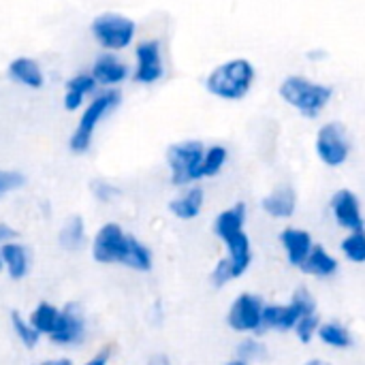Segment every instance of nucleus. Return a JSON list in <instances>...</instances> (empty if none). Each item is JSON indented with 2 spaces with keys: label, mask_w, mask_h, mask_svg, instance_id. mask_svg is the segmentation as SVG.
Wrapping results in <instances>:
<instances>
[{
  "label": "nucleus",
  "mask_w": 365,
  "mask_h": 365,
  "mask_svg": "<svg viewBox=\"0 0 365 365\" xmlns=\"http://www.w3.org/2000/svg\"><path fill=\"white\" fill-rule=\"evenodd\" d=\"M246 225V205L235 203L227 207L225 212L218 214L214 222V233L225 242L227 246V257L218 261L216 269L212 272V282L216 287H225L240 276H244L252 263V248H250V237L244 231Z\"/></svg>",
  "instance_id": "nucleus-1"
},
{
  "label": "nucleus",
  "mask_w": 365,
  "mask_h": 365,
  "mask_svg": "<svg viewBox=\"0 0 365 365\" xmlns=\"http://www.w3.org/2000/svg\"><path fill=\"white\" fill-rule=\"evenodd\" d=\"M90 252L101 265H122L133 272H150L154 265L152 250L118 222H105L94 233Z\"/></svg>",
  "instance_id": "nucleus-2"
},
{
  "label": "nucleus",
  "mask_w": 365,
  "mask_h": 365,
  "mask_svg": "<svg viewBox=\"0 0 365 365\" xmlns=\"http://www.w3.org/2000/svg\"><path fill=\"white\" fill-rule=\"evenodd\" d=\"M255 79H257V66L248 58H231L214 66L207 73L203 86L214 98L237 103L250 94Z\"/></svg>",
  "instance_id": "nucleus-3"
},
{
  "label": "nucleus",
  "mask_w": 365,
  "mask_h": 365,
  "mask_svg": "<svg viewBox=\"0 0 365 365\" xmlns=\"http://www.w3.org/2000/svg\"><path fill=\"white\" fill-rule=\"evenodd\" d=\"M122 103V94L120 90H98L88 105L81 109L79 120L68 137V150L73 154H86L90 152L92 143H94V135L98 130V126L120 107Z\"/></svg>",
  "instance_id": "nucleus-4"
},
{
  "label": "nucleus",
  "mask_w": 365,
  "mask_h": 365,
  "mask_svg": "<svg viewBox=\"0 0 365 365\" xmlns=\"http://www.w3.org/2000/svg\"><path fill=\"white\" fill-rule=\"evenodd\" d=\"M280 98L308 120L319 118L334 98V88L304 75H289L278 88Z\"/></svg>",
  "instance_id": "nucleus-5"
},
{
  "label": "nucleus",
  "mask_w": 365,
  "mask_h": 365,
  "mask_svg": "<svg viewBox=\"0 0 365 365\" xmlns=\"http://www.w3.org/2000/svg\"><path fill=\"white\" fill-rule=\"evenodd\" d=\"M90 34L103 51L122 53L130 49L137 38V21L118 11L98 13L90 24Z\"/></svg>",
  "instance_id": "nucleus-6"
},
{
  "label": "nucleus",
  "mask_w": 365,
  "mask_h": 365,
  "mask_svg": "<svg viewBox=\"0 0 365 365\" xmlns=\"http://www.w3.org/2000/svg\"><path fill=\"white\" fill-rule=\"evenodd\" d=\"M205 145L199 139H186L171 143L167 148V167L171 173V184L178 188H188L201 180Z\"/></svg>",
  "instance_id": "nucleus-7"
},
{
  "label": "nucleus",
  "mask_w": 365,
  "mask_h": 365,
  "mask_svg": "<svg viewBox=\"0 0 365 365\" xmlns=\"http://www.w3.org/2000/svg\"><path fill=\"white\" fill-rule=\"evenodd\" d=\"M317 312V302L312 293L306 287H299L291 304L287 306H265L263 312V329H274V331H293L299 319L314 314Z\"/></svg>",
  "instance_id": "nucleus-8"
},
{
  "label": "nucleus",
  "mask_w": 365,
  "mask_h": 365,
  "mask_svg": "<svg viewBox=\"0 0 365 365\" xmlns=\"http://www.w3.org/2000/svg\"><path fill=\"white\" fill-rule=\"evenodd\" d=\"M165 77L163 43L158 38H143L135 43V66L133 81L139 86H154Z\"/></svg>",
  "instance_id": "nucleus-9"
},
{
  "label": "nucleus",
  "mask_w": 365,
  "mask_h": 365,
  "mask_svg": "<svg viewBox=\"0 0 365 365\" xmlns=\"http://www.w3.org/2000/svg\"><path fill=\"white\" fill-rule=\"evenodd\" d=\"M317 156L327 167H342L351 156V141L344 124L340 122H327L317 133Z\"/></svg>",
  "instance_id": "nucleus-10"
},
{
  "label": "nucleus",
  "mask_w": 365,
  "mask_h": 365,
  "mask_svg": "<svg viewBox=\"0 0 365 365\" xmlns=\"http://www.w3.org/2000/svg\"><path fill=\"white\" fill-rule=\"evenodd\" d=\"M263 312H265V302L255 295V293H242L229 314L227 323L233 331L237 334H263Z\"/></svg>",
  "instance_id": "nucleus-11"
},
{
  "label": "nucleus",
  "mask_w": 365,
  "mask_h": 365,
  "mask_svg": "<svg viewBox=\"0 0 365 365\" xmlns=\"http://www.w3.org/2000/svg\"><path fill=\"white\" fill-rule=\"evenodd\" d=\"M88 338V321L79 304L71 302L64 308H60V319L56 323V329L51 331L49 340L56 346L73 349L83 344Z\"/></svg>",
  "instance_id": "nucleus-12"
},
{
  "label": "nucleus",
  "mask_w": 365,
  "mask_h": 365,
  "mask_svg": "<svg viewBox=\"0 0 365 365\" xmlns=\"http://www.w3.org/2000/svg\"><path fill=\"white\" fill-rule=\"evenodd\" d=\"M90 75L94 77L101 90H120V86L133 77V66L120 53L101 51L92 60Z\"/></svg>",
  "instance_id": "nucleus-13"
},
{
  "label": "nucleus",
  "mask_w": 365,
  "mask_h": 365,
  "mask_svg": "<svg viewBox=\"0 0 365 365\" xmlns=\"http://www.w3.org/2000/svg\"><path fill=\"white\" fill-rule=\"evenodd\" d=\"M331 212H334V218L336 222L346 229L349 233L353 231H364V214H361V205H359V199L353 190L349 188H342L334 195L331 199Z\"/></svg>",
  "instance_id": "nucleus-14"
},
{
  "label": "nucleus",
  "mask_w": 365,
  "mask_h": 365,
  "mask_svg": "<svg viewBox=\"0 0 365 365\" xmlns=\"http://www.w3.org/2000/svg\"><path fill=\"white\" fill-rule=\"evenodd\" d=\"M98 83L94 81V77L90 75V71H81L75 73L73 77L66 79L64 83V96H62V105L66 111H81L88 101L98 92Z\"/></svg>",
  "instance_id": "nucleus-15"
},
{
  "label": "nucleus",
  "mask_w": 365,
  "mask_h": 365,
  "mask_svg": "<svg viewBox=\"0 0 365 365\" xmlns=\"http://www.w3.org/2000/svg\"><path fill=\"white\" fill-rule=\"evenodd\" d=\"M6 77L11 83L26 90H41L45 86V71L38 60L30 56H17L6 64Z\"/></svg>",
  "instance_id": "nucleus-16"
},
{
  "label": "nucleus",
  "mask_w": 365,
  "mask_h": 365,
  "mask_svg": "<svg viewBox=\"0 0 365 365\" xmlns=\"http://www.w3.org/2000/svg\"><path fill=\"white\" fill-rule=\"evenodd\" d=\"M0 250H2L4 274H6L11 280H15V282L24 280V278L30 274V269H32V255H30V248H28L26 244L13 240V242L0 246Z\"/></svg>",
  "instance_id": "nucleus-17"
},
{
  "label": "nucleus",
  "mask_w": 365,
  "mask_h": 365,
  "mask_svg": "<svg viewBox=\"0 0 365 365\" xmlns=\"http://www.w3.org/2000/svg\"><path fill=\"white\" fill-rule=\"evenodd\" d=\"M280 242L287 250V257H289V263L295 265V267H302L304 261L308 259L310 250H312V237L308 231L304 229H295V227H289L280 233Z\"/></svg>",
  "instance_id": "nucleus-18"
},
{
  "label": "nucleus",
  "mask_w": 365,
  "mask_h": 365,
  "mask_svg": "<svg viewBox=\"0 0 365 365\" xmlns=\"http://www.w3.org/2000/svg\"><path fill=\"white\" fill-rule=\"evenodd\" d=\"M261 207L272 218H291L297 207V195L291 186H278L263 197Z\"/></svg>",
  "instance_id": "nucleus-19"
},
{
  "label": "nucleus",
  "mask_w": 365,
  "mask_h": 365,
  "mask_svg": "<svg viewBox=\"0 0 365 365\" xmlns=\"http://www.w3.org/2000/svg\"><path fill=\"white\" fill-rule=\"evenodd\" d=\"M203 201H205V195H203V188L201 186H188L184 188L182 195H178L175 199H171L169 203V212L180 218V220H192L201 214L203 210Z\"/></svg>",
  "instance_id": "nucleus-20"
},
{
  "label": "nucleus",
  "mask_w": 365,
  "mask_h": 365,
  "mask_svg": "<svg viewBox=\"0 0 365 365\" xmlns=\"http://www.w3.org/2000/svg\"><path fill=\"white\" fill-rule=\"evenodd\" d=\"M88 233H86V220L81 216H71L62 222L58 231V244L66 252H77L86 246Z\"/></svg>",
  "instance_id": "nucleus-21"
},
{
  "label": "nucleus",
  "mask_w": 365,
  "mask_h": 365,
  "mask_svg": "<svg viewBox=\"0 0 365 365\" xmlns=\"http://www.w3.org/2000/svg\"><path fill=\"white\" fill-rule=\"evenodd\" d=\"M299 269L314 278H331L338 272V261L321 244H314L308 259L304 261V265Z\"/></svg>",
  "instance_id": "nucleus-22"
},
{
  "label": "nucleus",
  "mask_w": 365,
  "mask_h": 365,
  "mask_svg": "<svg viewBox=\"0 0 365 365\" xmlns=\"http://www.w3.org/2000/svg\"><path fill=\"white\" fill-rule=\"evenodd\" d=\"M28 319H30L32 327L41 334V338H43V336L49 338L51 331L56 329L58 319H60V308L53 306V304H49V302H41V304L34 306V310L30 312Z\"/></svg>",
  "instance_id": "nucleus-23"
},
{
  "label": "nucleus",
  "mask_w": 365,
  "mask_h": 365,
  "mask_svg": "<svg viewBox=\"0 0 365 365\" xmlns=\"http://www.w3.org/2000/svg\"><path fill=\"white\" fill-rule=\"evenodd\" d=\"M323 344L331 346V349H338V351H346L353 346V336L346 327H342L340 323H323L319 327V334Z\"/></svg>",
  "instance_id": "nucleus-24"
},
{
  "label": "nucleus",
  "mask_w": 365,
  "mask_h": 365,
  "mask_svg": "<svg viewBox=\"0 0 365 365\" xmlns=\"http://www.w3.org/2000/svg\"><path fill=\"white\" fill-rule=\"evenodd\" d=\"M229 160V150L220 143H214L210 148H205V154H203V163H201V180L205 178H216L225 165Z\"/></svg>",
  "instance_id": "nucleus-25"
},
{
  "label": "nucleus",
  "mask_w": 365,
  "mask_h": 365,
  "mask_svg": "<svg viewBox=\"0 0 365 365\" xmlns=\"http://www.w3.org/2000/svg\"><path fill=\"white\" fill-rule=\"evenodd\" d=\"M11 329H13V334H15V338L26 346V349H34L36 344H38V340H41V334L32 327V323H30V319L28 317H24V314H19V312H11Z\"/></svg>",
  "instance_id": "nucleus-26"
},
{
  "label": "nucleus",
  "mask_w": 365,
  "mask_h": 365,
  "mask_svg": "<svg viewBox=\"0 0 365 365\" xmlns=\"http://www.w3.org/2000/svg\"><path fill=\"white\" fill-rule=\"evenodd\" d=\"M342 252L353 263H365V229L353 231L342 240Z\"/></svg>",
  "instance_id": "nucleus-27"
},
{
  "label": "nucleus",
  "mask_w": 365,
  "mask_h": 365,
  "mask_svg": "<svg viewBox=\"0 0 365 365\" xmlns=\"http://www.w3.org/2000/svg\"><path fill=\"white\" fill-rule=\"evenodd\" d=\"M90 195L98 203H113L120 197V188L115 184H111L109 180L98 178V180H92L90 182Z\"/></svg>",
  "instance_id": "nucleus-28"
},
{
  "label": "nucleus",
  "mask_w": 365,
  "mask_h": 365,
  "mask_svg": "<svg viewBox=\"0 0 365 365\" xmlns=\"http://www.w3.org/2000/svg\"><path fill=\"white\" fill-rule=\"evenodd\" d=\"M26 184L24 173L15 171V169H0V199H4L6 195L19 190Z\"/></svg>",
  "instance_id": "nucleus-29"
},
{
  "label": "nucleus",
  "mask_w": 365,
  "mask_h": 365,
  "mask_svg": "<svg viewBox=\"0 0 365 365\" xmlns=\"http://www.w3.org/2000/svg\"><path fill=\"white\" fill-rule=\"evenodd\" d=\"M319 327H321V321H319V314L314 312V314H308V317H304V319H299V323L295 325V334H297V338L304 342V344H308L317 334H319Z\"/></svg>",
  "instance_id": "nucleus-30"
},
{
  "label": "nucleus",
  "mask_w": 365,
  "mask_h": 365,
  "mask_svg": "<svg viewBox=\"0 0 365 365\" xmlns=\"http://www.w3.org/2000/svg\"><path fill=\"white\" fill-rule=\"evenodd\" d=\"M263 355H265V346L259 344L257 340H246L237 349V359L244 361V364H252V361L261 359Z\"/></svg>",
  "instance_id": "nucleus-31"
},
{
  "label": "nucleus",
  "mask_w": 365,
  "mask_h": 365,
  "mask_svg": "<svg viewBox=\"0 0 365 365\" xmlns=\"http://www.w3.org/2000/svg\"><path fill=\"white\" fill-rule=\"evenodd\" d=\"M111 355H113V349L111 346H103L101 351H96L88 361H83L81 365H109Z\"/></svg>",
  "instance_id": "nucleus-32"
},
{
  "label": "nucleus",
  "mask_w": 365,
  "mask_h": 365,
  "mask_svg": "<svg viewBox=\"0 0 365 365\" xmlns=\"http://www.w3.org/2000/svg\"><path fill=\"white\" fill-rule=\"evenodd\" d=\"M15 237H17L15 229H13L11 225H6V222H0V246H4V244L13 242Z\"/></svg>",
  "instance_id": "nucleus-33"
},
{
  "label": "nucleus",
  "mask_w": 365,
  "mask_h": 365,
  "mask_svg": "<svg viewBox=\"0 0 365 365\" xmlns=\"http://www.w3.org/2000/svg\"><path fill=\"white\" fill-rule=\"evenodd\" d=\"M308 58H310V60H319V58H325V51H310V53H308Z\"/></svg>",
  "instance_id": "nucleus-34"
},
{
  "label": "nucleus",
  "mask_w": 365,
  "mask_h": 365,
  "mask_svg": "<svg viewBox=\"0 0 365 365\" xmlns=\"http://www.w3.org/2000/svg\"><path fill=\"white\" fill-rule=\"evenodd\" d=\"M49 365H73L71 359H53V361H49Z\"/></svg>",
  "instance_id": "nucleus-35"
},
{
  "label": "nucleus",
  "mask_w": 365,
  "mask_h": 365,
  "mask_svg": "<svg viewBox=\"0 0 365 365\" xmlns=\"http://www.w3.org/2000/svg\"><path fill=\"white\" fill-rule=\"evenodd\" d=\"M306 365H331V364H327V361H323V359H312V361H308Z\"/></svg>",
  "instance_id": "nucleus-36"
},
{
  "label": "nucleus",
  "mask_w": 365,
  "mask_h": 365,
  "mask_svg": "<svg viewBox=\"0 0 365 365\" xmlns=\"http://www.w3.org/2000/svg\"><path fill=\"white\" fill-rule=\"evenodd\" d=\"M150 365H169L165 359H154V361H150Z\"/></svg>",
  "instance_id": "nucleus-37"
},
{
  "label": "nucleus",
  "mask_w": 365,
  "mask_h": 365,
  "mask_svg": "<svg viewBox=\"0 0 365 365\" xmlns=\"http://www.w3.org/2000/svg\"><path fill=\"white\" fill-rule=\"evenodd\" d=\"M227 365H248V364H244V361H240V359H235V361H229Z\"/></svg>",
  "instance_id": "nucleus-38"
},
{
  "label": "nucleus",
  "mask_w": 365,
  "mask_h": 365,
  "mask_svg": "<svg viewBox=\"0 0 365 365\" xmlns=\"http://www.w3.org/2000/svg\"><path fill=\"white\" fill-rule=\"evenodd\" d=\"M4 272V265H2V250H0V274Z\"/></svg>",
  "instance_id": "nucleus-39"
},
{
  "label": "nucleus",
  "mask_w": 365,
  "mask_h": 365,
  "mask_svg": "<svg viewBox=\"0 0 365 365\" xmlns=\"http://www.w3.org/2000/svg\"><path fill=\"white\" fill-rule=\"evenodd\" d=\"M41 365H49V361H45V364H41Z\"/></svg>",
  "instance_id": "nucleus-40"
}]
</instances>
